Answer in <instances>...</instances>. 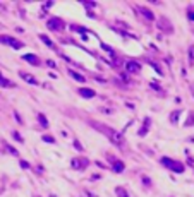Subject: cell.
Masks as SVG:
<instances>
[{"label": "cell", "instance_id": "e0dca14e", "mask_svg": "<svg viewBox=\"0 0 194 197\" xmlns=\"http://www.w3.org/2000/svg\"><path fill=\"white\" fill-rule=\"evenodd\" d=\"M38 120H40V123H41L43 127H48V125H50V123H48V120H47V117H45V115H41V113L38 115Z\"/></svg>", "mask_w": 194, "mask_h": 197}, {"label": "cell", "instance_id": "277c9868", "mask_svg": "<svg viewBox=\"0 0 194 197\" xmlns=\"http://www.w3.org/2000/svg\"><path fill=\"white\" fill-rule=\"evenodd\" d=\"M0 41H2V43H5V45H10L12 48H21L22 46L21 41H17L16 38H12V36H5V34H4V36H0Z\"/></svg>", "mask_w": 194, "mask_h": 197}, {"label": "cell", "instance_id": "5bb4252c", "mask_svg": "<svg viewBox=\"0 0 194 197\" xmlns=\"http://www.w3.org/2000/svg\"><path fill=\"white\" fill-rule=\"evenodd\" d=\"M115 192H117L118 197H129V194H127V190H125L124 187H117V189H115Z\"/></svg>", "mask_w": 194, "mask_h": 197}, {"label": "cell", "instance_id": "8fae6325", "mask_svg": "<svg viewBox=\"0 0 194 197\" xmlns=\"http://www.w3.org/2000/svg\"><path fill=\"white\" fill-rule=\"evenodd\" d=\"M148 129H150V118H144V123H143V127L138 130V134H139L141 137L146 136V134H148Z\"/></svg>", "mask_w": 194, "mask_h": 197}, {"label": "cell", "instance_id": "ffe728a7", "mask_svg": "<svg viewBox=\"0 0 194 197\" xmlns=\"http://www.w3.org/2000/svg\"><path fill=\"white\" fill-rule=\"evenodd\" d=\"M43 141H47V142H55V139L52 136H43Z\"/></svg>", "mask_w": 194, "mask_h": 197}, {"label": "cell", "instance_id": "9c48e42d", "mask_svg": "<svg viewBox=\"0 0 194 197\" xmlns=\"http://www.w3.org/2000/svg\"><path fill=\"white\" fill-rule=\"evenodd\" d=\"M22 60L29 62V63H33V65H40L41 63V60L38 58V57H35L33 53H28V55H22Z\"/></svg>", "mask_w": 194, "mask_h": 197}, {"label": "cell", "instance_id": "30bf717a", "mask_svg": "<svg viewBox=\"0 0 194 197\" xmlns=\"http://www.w3.org/2000/svg\"><path fill=\"white\" fill-rule=\"evenodd\" d=\"M124 170H125L124 161H120V159L113 161V165H112V171H115V173H120V171H124Z\"/></svg>", "mask_w": 194, "mask_h": 197}, {"label": "cell", "instance_id": "ac0fdd59", "mask_svg": "<svg viewBox=\"0 0 194 197\" xmlns=\"http://www.w3.org/2000/svg\"><path fill=\"white\" fill-rule=\"evenodd\" d=\"M179 115H180V110H175L172 115H170V122H172V123H177V118H179Z\"/></svg>", "mask_w": 194, "mask_h": 197}, {"label": "cell", "instance_id": "ba28073f", "mask_svg": "<svg viewBox=\"0 0 194 197\" xmlns=\"http://www.w3.org/2000/svg\"><path fill=\"white\" fill-rule=\"evenodd\" d=\"M79 94L83 96V98H86V100H90V98H95L96 93H95L93 89H90V88H81L79 89Z\"/></svg>", "mask_w": 194, "mask_h": 197}, {"label": "cell", "instance_id": "7402d4cb", "mask_svg": "<svg viewBox=\"0 0 194 197\" xmlns=\"http://www.w3.org/2000/svg\"><path fill=\"white\" fill-rule=\"evenodd\" d=\"M29 166H31V165H29L28 161H21V168H24V170H26V168H29Z\"/></svg>", "mask_w": 194, "mask_h": 197}, {"label": "cell", "instance_id": "5b68a950", "mask_svg": "<svg viewBox=\"0 0 194 197\" xmlns=\"http://www.w3.org/2000/svg\"><path fill=\"white\" fill-rule=\"evenodd\" d=\"M70 163H72V168H76V170H81V168H86V166L90 165V161H88L86 158H84V159H83V158H74Z\"/></svg>", "mask_w": 194, "mask_h": 197}, {"label": "cell", "instance_id": "52a82bcc", "mask_svg": "<svg viewBox=\"0 0 194 197\" xmlns=\"http://www.w3.org/2000/svg\"><path fill=\"white\" fill-rule=\"evenodd\" d=\"M19 75H21V77H22V79H24L26 82H29V84H33V86H38V84H40V82L36 81V77H35V75L28 74V72H19Z\"/></svg>", "mask_w": 194, "mask_h": 197}, {"label": "cell", "instance_id": "cb8c5ba5", "mask_svg": "<svg viewBox=\"0 0 194 197\" xmlns=\"http://www.w3.org/2000/svg\"><path fill=\"white\" fill-rule=\"evenodd\" d=\"M74 146L77 148V151H83V148H81V144L77 142V141H74Z\"/></svg>", "mask_w": 194, "mask_h": 197}, {"label": "cell", "instance_id": "2e32d148", "mask_svg": "<svg viewBox=\"0 0 194 197\" xmlns=\"http://www.w3.org/2000/svg\"><path fill=\"white\" fill-rule=\"evenodd\" d=\"M40 40L45 41V45H47V46H53V43H52V40H50L48 36H45V34H40Z\"/></svg>", "mask_w": 194, "mask_h": 197}, {"label": "cell", "instance_id": "6da1fadb", "mask_svg": "<svg viewBox=\"0 0 194 197\" xmlns=\"http://www.w3.org/2000/svg\"><path fill=\"white\" fill-rule=\"evenodd\" d=\"M93 127H96L100 132H103L105 136L110 139L112 142H115V144H122V134H118L117 130H113L110 129V127H105V125H93Z\"/></svg>", "mask_w": 194, "mask_h": 197}, {"label": "cell", "instance_id": "44dd1931", "mask_svg": "<svg viewBox=\"0 0 194 197\" xmlns=\"http://www.w3.org/2000/svg\"><path fill=\"white\" fill-rule=\"evenodd\" d=\"M186 125H194V113H191V117H189V120L186 122Z\"/></svg>", "mask_w": 194, "mask_h": 197}, {"label": "cell", "instance_id": "603a6c76", "mask_svg": "<svg viewBox=\"0 0 194 197\" xmlns=\"http://www.w3.org/2000/svg\"><path fill=\"white\" fill-rule=\"evenodd\" d=\"M187 17L191 21H194V10H187Z\"/></svg>", "mask_w": 194, "mask_h": 197}, {"label": "cell", "instance_id": "d6986e66", "mask_svg": "<svg viewBox=\"0 0 194 197\" xmlns=\"http://www.w3.org/2000/svg\"><path fill=\"white\" fill-rule=\"evenodd\" d=\"M12 137H14V139H17L19 142H22V141H24V139L21 137V134H19V132H12Z\"/></svg>", "mask_w": 194, "mask_h": 197}, {"label": "cell", "instance_id": "9a60e30c", "mask_svg": "<svg viewBox=\"0 0 194 197\" xmlns=\"http://www.w3.org/2000/svg\"><path fill=\"white\" fill-rule=\"evenodd\" d=\"M0 86H5V88H12L14 84H12L10 81H7L5 77H2V75H0Z\"/></svg>", "mask_w": 194, "mask_h": 197}, {"label": "cell", "instance_id": "3957f363", "mask_svg": "<svg viewBox=\"0 0 194 197\" xmlns=\"http://www.w3.org/2000/svg\"><path fill=\"white\" fill-rule=\"evenodd\" d=\"M47 26H48L52 31H60L64 27V21L60 19V17H52V19L47 22Z\"/></svg>", "mask_w": 194, "mask_h": 197}, {"label": "cell", "instance_id": "7c38bea8", "mask_svg": "<svg viewBox=\"0 0 194 197\" xmlns=\"http://www.w3.org/2000/svg\"><path fill=\"white\" fill-rule=\"evenodd\" d=\"M69 75L72 77V79H76L77 82H86V79H84V75L77 74V72H74V70H69Z\"/></svg>", "mask_w": 194, "mask_h": 197}, {"label": "cell", "instance_id": "4fadbf2b", "mask_svg": "<svg viewBox=\"0 0 194 197\" xmlns=\"http://www.w3.org/2000/svg\"><path fill=\"white\" fill-rule=\"evenodd\" d=\"M139 12L144 14L146 19H153V17H155V15H153V12L150 10V9H146V7H139Z\"/></svg>", "mask_w": 194, "mask_h": 197}, {"label": "cell", "instance_id": "d4e9b609", "mask_svg": "<svg viewBox=\"0 0 194 197\" xmlns=\"http://www.w3.org/2000/svg\"><path fill=\"white\" fill-rule=\"evenodd\" d=\"M35 197H40V196H35Z\"/></svg>", "mask_w": 194, "mask_h": 197}, {"label": "cell", "instance_id": "8992f818", "mask_svg": "<svg viewBox=\"0 0 194 197\" xmlns=\"http://www.w3.org/2000/svg\"><path fill=\"white\" fill-rule=\"evenodd\" d=\"M125 69H127V72H131V74H138L139 70H141V63L131 60V62L125 63Z\"/></svg>", "mask_w": 194, "mask_h": 197}, {"label": "cell", "instance_id": "7a4b0ae2", "mask_svg": "<svg viewBox=\"0 0 194 197\" xmlns=\"http://www.w3.org/2000/svg\"><path fill=\"white\" fill-rule=\"evenodd\" d=\"M161 165H163L165 168H168V170L175 171V173H182V171L186 170V166L180 163V161H175L172 158H161Z\"/></svg>", "mask_w": 194, "mask_h": 197}]
</instances>
